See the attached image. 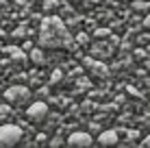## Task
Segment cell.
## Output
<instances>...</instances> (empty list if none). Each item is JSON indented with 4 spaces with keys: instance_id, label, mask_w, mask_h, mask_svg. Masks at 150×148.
Instances as JSON below:
<instances>
[{
    "instance_id": "6da1fadb",
    "label": "cell",
    "mask_w": 150,
    "mask_h": 148,
    "mask_svg": "<svg viewBox=\"0 0 150 148\" xmlns=\"http://www.w3.org/2000/svg\"><path fill=\"white\" fill-rule=\"evenodd\" d=\"M24 131L18 124H2L0 126V146H15L22 142Z\"/></svg>"
},
{
    "instance_id": "7a4b0ae2",
    "label": "cell",
    "mask_w": 150,
    "mask_h": 148,
    "mask_svg": "<svg viewBox=\"0 0 150 148\" xmlns=\"http://www.w3.org/2000/svg\"><path fill=\"white\" fill-rule=\"evenodd\" d=\"M28 98H30V89L24 87V85H13L4 91V100L9 105H24Z\"/></svg>"
},
{
    "instance_id": "3957f363",
    "label": "cell",
    "mask_w": 150,
    "mask_h": 148,
    "mask_svg": "<svg viewBox=\"0 0 150 148\" xmlns=\"http://www.w3.org/2000/svg\"><path fill=\"white\" fill-rule=\"evenodd\" d=\"M26 118L30 120V122H44L46 118H48V105L46 103H33L26 109Z\"/></svg>"
},
{
    "instance_id": "277c9868",
    "label": "cell",
    "mask_w": 150,
    "mask_h": 148,
    "mask_svg": "<svg viewBox=\"0 0 150 148\" xmlns=\"http://www.w3.org/2000/svg\"><path fill=\"white\" fill-rule=\"evenodd\" d=\"M68 144L74 146V148H89L94 144V140H91V135L87 133V131H74V133L68 137Z\"/></svg>"
},
{
    "instance_id": "5b68a950",
    "label": "cell",
    "mask_w": 150,
    "mask_h": 148,
    "mask_svg": "<svg viewBox=\"0 0 150 148\" xmlns=\"http://www.w3.org/2000/svg\"><path fill=\"white\" fill-rule=\"evenodd\" d=\"M117 142H120V135H117L115 129H107L98 135V144L100 146H115Z\"/></svg>"
},
{
    "instance_id": "8992f818",
    "label": "cell",
    "mask_w": 150,
    "mask_h": 148,
    "mask_svg": "<svg viewBox=\"0 0 150 148\" xmlns=\"http://www.w3.org/2000/svg\"><path fill=\"white\" fill-rule=\"evenodd\" d=\"M7 52L11 55L13 59H18V61H24V59H26V57H24V52H22L20 48H15V46H9V48H7Z\"/></svg>"
},
{
    "instance_id": "52a82bcc",
    "label": "cell",
    "mask_w": 150,
    "mask_h": 148,
    "mask_svg": "<svg viewBox=\"0 0 150 148\" xmlns=\"http://www.w3.org/2000/svg\"><path fill=\"white\" fill-rule=\"evenodd\" d=\"M30 61H33V63H44V52H41L39 48H33L30 50Z\"/></svg>"
},
{
    "instance_id": "ba28073f",
    "label": "cell",
    "mask_w": 150,
    "mask_h": 148,
    "mask_svg": "<svg viewBox=\"0 0 150 148\" xmlns=\"http://www.w3.org/2000/svg\"><path fill=\"white\" fill-rule=\"evenodd\" d=\"M61 79H63V72H61V70H54V72H52V76H50V83H59V81Z\"/></svg>"
},
{
    "instance_id": "9c48e42d",
    "label": "cell",
    "mask_w": 150,
    "mask_h": 148,
    "mask_svg": "<svg viewBox=\"0 0 150 148\" xmlns=\"http://www.w3.org/2000/svg\"><path fill=\"white\" fill-rule=\"evenodd\" d=\"M109 35H111V30L109 28H96V37H109Z\"/></svg>"
},
{
    "instance_id": "30bf717a",
    "label": "cell",
    "mask_w": 150,
    "mask_h": 148,
    "mask_svg": "<svg viewBox=\"0 0 150 148\" xmlns=\"http://www.w3.org/2000/svg\"><path fill=\"white\" fill-rule=\"evenodd\" d=\"M11 113V107L9 105H0V118H4V115Z\"/></svg>"
},
{
    "instance_id": "8fae6325",
    "label": "cell",
    "mask_w": 150,
    "mask_h": 148,
    "mask_svg": "<svg viewBox=\"0 0 150 148\" xmlns=\"http://www.w3.org/2000/svg\"><path fill=\"white\" fill-rule=\"evenodd\" d=\"M133 7H135L137 11H142V9H150V4H148V2H142V0H139V2L133 4Z\"/></svg>"
},
{
    "instance_id": "7c38bea8",
    "label": "cell",
    "mask_w": 150,
    "mask_h": 148,
    "mask_svg": "<svg viewBox=\"0 0 150 148\" xmlns=\"http://www.w3.org/2000/svg\"><path fill=\"white\" fill-rule=\"evenodd\" d=\"M63 144V140L61 137H54V140H50V146H61Z\"/></svg>"
},
{
    "instance_id": "4fadbf2b",
    "label": "cell",
    "mask_w": 150,
    "mask_h": 148,
    "mask_svg": "<svg viewBox=\"0 0 150 148\" xmlns=\"http://www.w3.org/2000/svg\"><path fill=\"white\" fill-rule=\"evenodd\" d=\"M144 28H148V30H150V13L146 15V18H144Z\"/></svg>"
},
{
    "instance_id": "5bb4252c",
    "label": "cell",
    "mask_w": 150,
    "mask_h": 148,
    "mask_svg": "<svg viewBox=\"0 0 150 148\" xmlns=\"http://www.w3.org/2000/svg\"><path fill=\"white\" fill-rule=\"evenodd\" d=\"M76 39H79L81 44H87V35H83V33H81V35H79V37H76Z\"/></svg>"
},
{
    "instance_id": "9a60e30c",
    "label": "cell",
    "mask_w": 150,
    "mask_h": 148,
    "mask_svg": "<svg viewBox=\"0 0 150 148\" xmlns=\"http://www.w3.org/2000/svg\"><path fill=\"white\" fill-rule=\"evenodd\" d=\"M142 146H150V135H148V137H146V140H144V142H142Z\"/></svg>"
},
{
    "instance_id": "2e32d148",
    "label": "cell",
    "mask_w": 150,
    "mask_h": 148,
    "mask_svg": "<svg viewBox=\"0 0 150 148\" xmlns=\"http://www.w3.org/2000/svg\"><path fill=\"white\" fill-rule=\"evenodd\" d=\"M4 2H7V0H0V4H4Z\"/></svg>"
},
{
    "instance_id": "e0dca14e",
    "label": "cell",
    "mask_w": 150,
    "mask_h": 148,
    "mask_svg": "<svg viewBox=\"0 0 150 148\" xmlns=\"http://www.w3.org/2000/svg\"><path fill=\"white\" fill-rule=\"evenodd\" d=\"M74 2H81V0H74Z\"/></svg>"
}]
</instances>
